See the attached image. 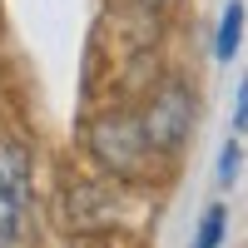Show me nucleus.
Returning a JSON list of instances; mask_svg holds the SVG:
<instances>
[{
  "label": "nucleus",
  "instance_id": "39448f33",
  "mask_svg": "<svg viewBox=\"0 0 248 248\" xmlns=\"http://www.w3.org/2000/svg\"><path fill=\"white\" fill-rule=\"evenodd\" d=\"M238 164H243V144L229 139V144H223V154H218V184H223V189L238 179Z\"/></svg>",
  "mask_w": 248,
  "mask_h": 248
},
{
  "label": "nucleus",
  "instance_id": "f03ea898",
  "mask_svg": "<svg viewBox=\"0 0 248 248\" xmlns=\"http://www.w3.org/2000/svg\"><path fill=\"white\" fill-rule=\"evenodd\" d=\"M189 119H194V99L184 85H169L154 105L149 114H144V144L149 149H179L184 134H189Z\"/></svg>",
  "mask_w": 248,
  "mask_h": 248
},
{
  "label": "nucleus",
  "instance_id": "0eeeda50",
  "mask_svg": "<svg viewBox=\"0 0 248 248\" xmlns=\"http://www.w3.org/2000/svg\"><path fill=\"white\" fill-rule=\"evenodd\" d=\"M144 5H164V0H144Z\"/></svg>",
  "mask_w": 248,
  "mask_h": 248
},
{
  "label": "nucleus",
  "instance_id": "423d86ee",
  "mask_svg": "<svg viewBox=\"0 0 248 248\" xmlns=\"http://www.w3.org/2000/svg\"><path fill=\"white\" fill-rule=\"evenodd\" d=\"M233 124H238V129H248V79L238 85V109H233Z\"/></svg>",
  "mask_w": 248,
  "mask_h": 248
},
{
  "label": "nucleus",
  "instance_id": "20e7f679",
  "mask_svg": "<svg viewBox=\"0 0 248 248\" xmlns=\"http://www.w3.org/2000/svg\"><path fill=\"white\" fill-rule=\"evenodd\" d=\"M223 229H229V209H223V203H214V209L203 214V223H199L194 248H218V243H223Z\"/></svg>",
  "mask_w": 248,
  "mask_h": 248
},
{
  "label": "nucleus",
  "instance_id": "f257e3e1",
  "mask_svg": "<svg viewBox=\"0 0 248 248\" xmlns=\"http://www.w3.org/2000/svg\"><path fill=\"white\" fill-rule=\"evenodd\" d=\"M35 174L20 139H0V248L35 243Z\"/></svg>",
  "mask_w": 248,
  "mask_h": 248
},
{
  "label": "nucleus",
  "instance_id": "7ed1b4c3",
  "mask_svg": "<svg viewBox=\"0 0 248 248\" xmlns=\"http://www.w3.org/2000/svg\"><path fill=\"white\" fill-rule=\"evenodd\" d=\"M238 40H243V0H229V5H223V20H218V45H214V55L223 65L233 60Z\"/></svg>",
  "mask_w": 248,
  "mask_h": 248
}]
</instances>
